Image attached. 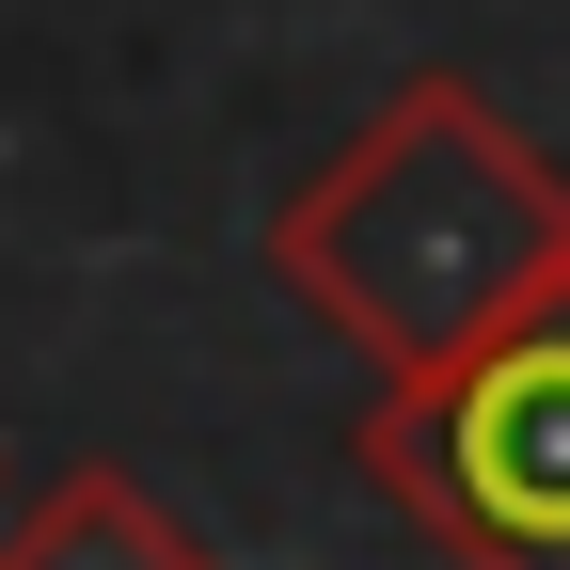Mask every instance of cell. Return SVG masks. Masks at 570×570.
Returning <instances> with one entry per match:
<instances>
[{
	"instance_id": "obj_1",
	"label": "cell",
	"mask_w": 570,
	"mask_h": 570,
	"mask_svg": "<svg viewBox=\"0 0 570 570\" xmlns=\"http://www.w3.org/2000/svg\"><path fill=\"white\" fill-rule=\"evenodd\" d=\"M269 285L381 381H444L570 302V159L460 63H428L269 206Z\"/></svg>"
},
{
	"instance_id": "obj_2",
	"label": "cell",
	"mask_w": 570,
	"mask_h": 570,
	"mask_svg": "<svg viewBox=\"0 0 570 570\" xmlns=\"http://www.w3.org/2000/svg\"><path fill=\"white\" fill-rule=\"evenodd\" d=\"M348 460L444 570H570V302L444 381H381Z\"/></svg>"
},
{
	"instance_id": "obj_3",
	"label": "cell",
	"mask_w": 570,
	"mask_h": 570,
	"mask_svg": "<svg viewBox=\"0 0 570 570\" xmlns=\"http://www.w3.org/2000/svg\"><path fill=\"white\" fill-rule=\"evenodd\" d=\"M0 570H223V554H206L127 460H80V475H48L32 508H0Z\"/></svg>"
}]
</instances>
